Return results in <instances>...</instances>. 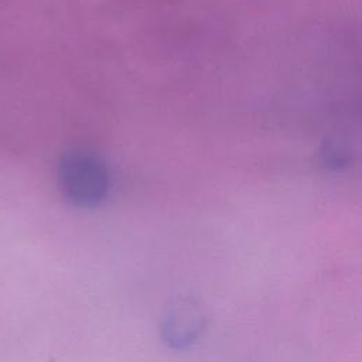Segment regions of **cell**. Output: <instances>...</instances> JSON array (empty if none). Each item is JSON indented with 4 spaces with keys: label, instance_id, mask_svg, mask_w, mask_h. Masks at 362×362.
I'll list each match as a JSON object with an SVG mask.
<instances>
[{
    "label": "cell",
    "instance_id": "cell-1",
    "mask_svg": "<svg viewBox=\"0 0 362 362\" xmlns=\"http://www.w3.org/2000/svg\"><path fill=\"white\" fill-rule=\"evenodd\" d=\"M62 194L75 206L95 208L110 191V173L106 164L88 151H69L58 164Z\"/></svg>",
    "mask_w": 362,
    "mask_h": 362
}]
</instances>
